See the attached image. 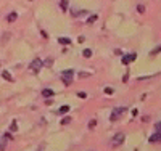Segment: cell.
I'll use <instances>...</instances> for the list:
<instances>
[{"label": "cell", "instance_id": "16", "mask_svg": "<svg viewBox=\"0 0 161 151\" xmlns=\"http://www.w3.org/2000/svg\"><path fill=\"white\" fill-rule=\"evenodd\" d=\"M5 146H7V140H5V138H3V137H2V145H0V150L3 151V150H5Z\"/></svg>", "mask_w": 161, "mask_h": 151}, {"label": "cell", "instance_id": "10", "mask_svg": "<svg viewBox=\"0 0 161 151\" xmlns=\"http://www.w3.org/2000/svg\"><path fill=\"white\" fill-rule=\"evenodd\" d=\"M58 42H60L61 45H69V42H71V40L66 39V37H60V39H58Z\"/></svg>", "mask_w": 161, "mask_h": 151}, {"label": "cell", "instance_id": "15", "mask_svg": "<svg viewBox=\"0 0 161 151\" xmlns=\"http://www.w3.org/2000/svg\"><path fill=\"white\" fill-rule=\"evenodd\" d=\"M95 21H97V15H92V16H90V18L87 19L89 24H92V23H95Z\"/></svg>", "mask_w": 161, "mask_h": 151}, {"label": "cell", "instance_id": "11", "mask_svg": "<svg viewBox=\"0 0 161 151\" xmlns=\"http://www.w3.org/2000/svg\"><path fill=\"white\" fill-rule=\"evenodd\" d=\"M68 111H69V106L65 105V106H61V108L58 109V114H65V113H68Z\"/></svg>", "mask_w": 161, "mask_h": 151}, {"label": "cell", "instance_id": "17", "mask_svg": "<svg viewBox=\"0 0 161 151\" xmlns=\"http://www.w3.org/2000/svg\"><path fill=\"white\" fill-rule=\"evenodd\" d=\"M95 125H97V121H95V119L89 122V129H93V127H95Z\"/></svg>", "mask_w": 161, "mask_h": 151}, {"label": "cell", "instance_id": "23", "mask_svg": "<svg viewBox=\"0 0 161 151\" xmlns=\"http://www.w3.org/2000/svg\"><path fill=\"white\" fill-rule=\"evenodd\" d=\"M156 130H158V132L161 133V121L158 122V124H156Z\"/></svg>", "mask_w": 161, "mask_h": 151}, {"label": "cell", "instance_id": "6", "mask_svg": "<svg viewBox=\"0 0 161 151\" xmlns=\"http://www.w3.org/2000/svg\"><path fill=\"white\" fill-rule=\"evenodd\" d=\"M52 95H55V92L52 89H44V90H42V97L49 98V97H52Z\"/></svg>", "mask_w": 161, "mask_h": 151}, {"label": "cell", "instance_id": "20", "mask_svg": "<svg viewBox=\"0 0 161 151\" xmlns=\"http://www.w3.org/2000/svg\"><path fill=\"white\" fill-rule=\"evenodd\" d=\"M69 122H71V119H69V117H65V119L61 121V124L65 125V124H69Z\"/></svg>", "mask_w": 161, "mask_h": 151}, {"label": "cell", "instance_id": "12", "mask_svg": "<svg viewBox=\"0 0 161 151\" xmlns=\"http://www.w3.org/2000/svg\"><path fill=\"white\" fill-rule=\"evenodd\" d=\"M82 55H84L85 58H90L92 56V50H89V48H85L84 51H82Z\"/></svg>", "mask_w": 161, "mask_h": 151}, {"label": "cell", "instance_id": "2", "mask_svg": "<svg viewBox=\"0 0 161 151\" xmlns=\"http://www.w3.org/2000/svg\"><path fill=\"white\" fill-rule=\"evenodd\" d=\"M73 76H74V73L71 69H68V71H63L61 73V79H63V82H65L66 85H69L73 82Z\"/></svg>", "mask_w": 161, "mask_h": 151}, {"label": "cell", "instance_id": "4", "mask_svg": "<svg viewBox=\"0 0 161 151\" xmlns=\"http://www.w3.org/2000/svg\"><path fill=\"white\" fill-rule=\"evenodd\" d=\"M124 111H126L124 108H116V109H113L111 116H110V121H113V122H115V121H118V117H119L121 114L124 113Z\"/></svg>", "mask_w": 161, "mask_h": 151}, {"label": "cell", "instance_id": "19", "mask_svg": "<svg viewBox=\"0 0 161 151\" xmlns=\"http://www.w3.org/2000/svg\"><path fill=\"white\" fill-rule=\"evenodd\" d=\"M105 93H107V95H111V93H113V89H111V87H107V89H105Z\"/></svg>", "mask_w": 161, "mask_h": 151}, {"label": "cell", "instance_id": "9", "mask_svg": "<svg viewBox=\"0 0 161 151\" xmlns=\"http://www.w3.org/2000/svg\"><path fill=\"white\" fill-rule=\"evenodd\" d=\"M16 18H18V13H15V11H13V13L8 15V18H7V19H8V23H13V21H16Z\"/></svg>", "mask_w": 161, "mask_h": 151}, {"label": "cell", "instance_id": "5", "mask_svg": "<svg viewBox=\"0 0 161 151\" xmlns=\"http://www.w3.org/2000/svg\"><path fill=\"white\" fill-rule=\"evenodd\" d=\"M135 58H137V55H135V53H129L127 56H124V58H123V63H124V65H129V63L134 61Z\"/></svg>", "mask_w": 161, "mask_h": 151}, {"label": "cell", "instance_id": "14", "mask_svg": "<svg viewBox=\"0 0 161 151\" xmlns=\"http://www.w3.org/2000/svg\"><path fill=\"white\" fill-rule=\"evenodd\" d=\"M10 130H11V132H16V130H18V124H16V122H11Z\"/></svg>", "mask_w": 161, "mask_h": 151}, {"label": "cell", "instance_id": "22", "mask_svg": "<svg viewBox=\"0 0 161 151\" xmlns=\"http://www.w3.org/2000/svg\"><path fill=\"white\" fill-rule=\"evenodd\" d=\"M160 51H161V47H158V48H155V50H153V51H151V55H158Z\"/></svg>", "mask_w": 161, "mask_h": 151}, {"label": "cell", "instance_id": "1", "mask_svg": "<svg viewBox=\"0 0 161 151\" xmlns=\"http://www.w3.org/2000/svg\"><path fill=\"white\" fill-rule=\"evenodd\" d=\"M124 133L123 132H119V133H116L115 137H113V140H111V146L113 148H116V146H119V145H123L124 143Z\"/></svg>", "mask_w": 161, "mask_h": 151}, {"label": "cell", "instance_id": "3", "mask_svg": "<svg viewBox=\"0 0 161 151\" xmlns=\"http://www.w3.org/2000/svg\"><path fill=\"white\" fill-rule=\"evenodd\" d=\"M42 66H44V63H42L40 58H36V59H34V61L29 65V67H31V71H32V73H39V69H40Z\"/></svg>", "mask_w": 161, "mask_h": 151}, {"label": "cell", "instance_id": "21", "mask_svg": "<svg viewBox=\"0 0 161 151\" xmlns=\"http://www.w3.org/2000/svg\"><path fill=\"white\" fill-rule=\"evenodd\" d=\"M77 97H79V98H85V97H87V93H85V92H77Z\"/></svg>", "mask_w": 161, "mask_h": 151}, {"label": "cell", "instance_id": "8", "mask_svg": "<svg viewBox=\"0 0 161 151\" xmlns=\"http://www.w3.org/2000/svg\"><path fill=\"white\" fill-rule=\"evenodd\" d=\"M150 141H151V143H155V141H161V133L158 132V133L151 135V137H150Z\"/></svg>", "mask_w": 161, "mask_h": 151}, {"label": "cell", "instance_id": "13", "mask_svg": "<svg viewBox=\"0 0 161 151\" xmlns=\"http://www.w3.org/2000/svg\"><path fill=\"white\" fill-rule=\"evenodd\" d=\"M60 5H61V10H63V11H66V8H68V0H61Z\"/></svg>", "mask_w": 161, "mask_h": 151}, {"label": "cell", "instance_id": "7", "mask_svg": "<svg viewBox=\"0 0 161 151\" xmlns=\"http://www.w3.org/2000/svg\"><path fill=\"white\" fill-rule=\"evenodd\" d=\"M2 77L5 79V81H8V82H13V77H11V74L8 73V71H2Z\"/></svg>", "mask_w": 161, "mask_h": 151}, {"label": "cell", "instance_id": "18", "mask_svg": "<svg viewBox=\"0 0 161 151\" xmlns=\"http://www.w3.org/2000/svg\"><path fill=\"white\" fill-rule=\"evenodd\" d=\"M137 11H139V13H145V7L143 5H139V7H137Z\"/></svg>", "mask_w": 161, "mask_h": 151}]
</instances>
